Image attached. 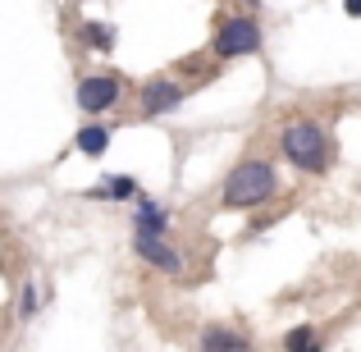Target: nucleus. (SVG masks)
Masks as SVG:
<instances>
[{
    "label": "nucleus",
    "mask_w": 361,
    "mask_h": 352,
    "mask_svg": "<svg viewBox=\"0 0 361 352\" xmlns=\"http://www.w3.org/2000/svg\"><path fill=\"white\" fill-rule=\"evenodd\" d=\"M106 193H110V197H133V178H110Z\"/></svg>",
    "instance_id": "nucleus-13"
},
{
    "label": "nucleus",
    "mask_w": 361,
    "mask_h": 352,
    "mask_svg": "<svg viewBox=\"0 0 361 352\" xmlns=\"http://www.w3.org/2000/svg\"><path fill=\"white\" fill-rule=\"evenodd\" d=\"M283 352H320V334H316V325H298V329H288V339H283Z\"/></svg>",
    "instance_id": "nucleus-10"
},
{
    "label": "nucleus",
    "mask_w": 361,
    "mask_h": 352,
    "mask_svg": "<svg viewBox=\"0 0 361 352\" xmlns=\"http://www.w3.org/2000/svg\"><path fill=\"white\" fill-rule=\"evenodd\" d=\"M178 101H183V87H178L174 78H151L147 87H142V110H147V115H165Z\"/></svg>",
    "instance_id": "nucleus-6"
},
{
    "label": "nucleus",
    "mask_w": 361,
    "mask_h": 352,
    "mask_svg": "<svg viewBox=\"0 0 361 352\" xmlns=\"http://www.w3.org/2000/svg\"><path fill=\"white\" fill-rule=\"evenodd\" d=\"M133 252H137L147 265L165 270V274H183V256H178L160 233H137V238H133Z\"/></svg>",
    "instance_id": "nucleus-4"
},
{
    "label": "nucleus",
    "mask_w": 361,
    "mask_h": 352,
    "mask_svg": "<svg viewBox=\"0 0 361 352\" xmlns=\"http://www.w3.org/2000/svg\"><path fill=\"white\" fill-rule=\"evenodd\" d=\"M202 352H252V348H247V339L238 329L211 325V329H202Z\"/></svg>",
    "instance_id": "nucleus-7"
},
{
    "label": "nucleus",
    "mask_w": 361,
    "mask_h": 352,
    "mask_svg": "<svg viewBox=\"0 0 361 352\" xmlns=\"http://www.w3.org/2000/svg\"><path fill=\"white\" fill-rule=\"evenodd\" d=\"M343 9H348V14H353V18H361V0H348Z\"/></svg>",
    "instance_id": "nucleus-14"
},
{
    "label": "nucleus",
    "mask_w": 361,
    "mask_h": 352,
    "mask_svg": "<svg viewBox=\"0 0 361 352\" xmlns=\"http://www.w3.org/2000/svg\"><path fill=\"white\" fill-rule=\"evenodd\" d=\"M115 101H119V78H110V73H97V78L78 83V106L87 110V115H101V110H110Z\"/></svg>",
    "instance_id": "nucleus-5"
},
{
    "label": "nucleus",
    "mask_w": 361,
    "mask_h": 352,
    "mask_svg": "<svg viewBox=\"0 0 361 352\" xmlns=\"http://www.w3.org/2000/svg\"><path fill=\"white\" fill-rule=\"evenodd\" d=\"M18 311H23V316H32V311H37V289H32V284H23V298H18Z\"/></svg>",
    "instance_id": "nucleus-12"
},
{
    "label": "nucleus",
    "mask_w": 361,
    "mask_h": 352,
    "mask_svg": "<svg viewBox=\"0 0 361 352\" xmlns=\"http://www.w3.org/2000/svg\"><path fill=\"white\" fill-rule=\"evenodd\" d=\"M82 37H87L92 46H101V51L115 46V28H106V23H82Z\"/></svg>",
    "instance_id": "nucleus-11"
},
{
    "label": "nucleus",
    "mask_w": 361,
    "mask_h": 352,
    "mask_svg": "<svg viewBox=\"0 0 361 352\" xmlns=\"http://www.w3.org/2000/svg\"><path fill=\"white\" fill-rule=\"evenodd\" d=\"M133 224H137V233H160V238H165L169 215L160 211L156 202H137V215H133Z\"/></svg>",
    "instance_id": "nucleus-8"
},
{
    "label": "nucleus",
    "mask_w": 361,
    "mask_h": 352,
    "mask_svg": "<svg viewBox=\"0 0 361 352\" xmlns=\"http://www.w3.org/2000/svg\"><path fill=\"white\" fill-rule=\"evenodd\" d=\"M279 178L265 160H243L238 169H229L224 178V193H220V206L224 211H247V206H261L265 197H274Z\"/></svg>",
    "instance_id": "nucleus-1"
},
{
    "label": "nucleus",
    "mask_w": 361,
    "mask_h": 352,
    "mask_svg": "<svg viewBox=\"0 0 361 352\" xmlns=\"http://www.w3.org/2000/svg\"><path fill=\"white\" fill-rule=\"evenodd\" d=\"M252 51H261V23L252 14L224 18L220 32H215V55L220 60H238V55H252Z\"/></svg>",
    "instance_id": "nucleus-3"
},
{
    "label": "nucleus",
    "mask_w": 361,
    "mask_h": 352,
    "mask_svg": "<svg viewBox=\"0 0 361 352\" xmlns=\"http://www.w3.org/2000/svg\"><path fill=\"white\" fill-rule=\"evenodd\" d=\"M106 147H110V128L106 123H87V128L78 133V151L82 156H101Z\"/></svg>",
    "instance_id": "nucleus-9"
},
{
    "label": "nucleus",
    "mask_w": 361,
    "mask_h": 352,
    "mask_svg": "<svg viewBox=\"0 0 361 352\" xmlns=\"http://www.w3.org/2000/svg\"><path fill=\"white\" fill-rule=\"evenodd\" d=\"M279 147H283V156H288L298 169H307V174H320L325 160H329V138H325V128L311 123V119L288 123V128L279 133Z\"/></svg>",
    "instance_id": "nucleus-2"
}]
</instances>
